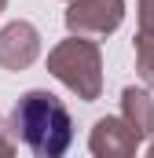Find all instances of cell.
Wrapping results in <instances>:
<instances>
[{
  "label": "cell",
  "mask_w": 154,
  "mask_h": 158,
  "mask_svg": "<svg viewBox=\"0 0 154 158\" xmlns=\"http://www.w3.org/2000/svg\"><path fill=\"white\" fill-rule=\"evenodd\" d=\"M11 129L37 158H59L74 143L70 110L48 88H30L18 96V103L11 110Z\"/></svg>",
  "instance_id": "1"
},
{
  "label": "cell",
  "mask_w": 154,
  "mask_h": 158,
  "mask_svg": "<svg viewBox=\"0 0 154 158\" xmlns=\"http://www.w3.org/2000/svg\"><path fill=\"white\" fill-rule=\"evenodd\" d=\"M48 74L59 85H66L77 99L95 103L103 96V55H99V44L92 37L70 33L66 40H59L48 52Z\"/></svg>",
  "instance_id": "2"
},
{
  "label": "cell",
  "mask_w": 154,
  "mask_h": 158,
  "mask_svg": "<svg viewBox=\"0 0 154 158\" xmlns=\"http://www.w3.org/2000/svg\"><path fill=\"white\" fill-rule=\"evenodd\" d=\"M125 19V0H70L63 22L77 37H110Z\"/></svg>",
  "instance_id": "3"
},
{
  "label": "cell",
  "mask_w": 154,
  "mask_h": 158,
  "mask_svg": "<svg viewBox=\"0 0 154 158\" xmlns=\"http://www.w3.org/2000/svg\"><path fill=\"white\" fill-rule=\"evenodd\" d=\"M40 55V33L33 22H26V19H15V22H7L4 30H0V66L4 70H26V66H33Z\"/></svg>",
  "instance_id": "4"
},
{
  "label": "cell",
  "mask_w": 154,
  "mask_h": 158,
  "mask_svg": "<svg viewBox=\"0 0 154 158\" xmlns=\"http://www.w3.org/2000/svg\"><path fill=\"white\" fill-rule=\"evenodd\" d=\"M140 136L136 129L125 118H99L92 125V136H88V151L95 158H128L140 151Z\"/></svg>",
  "instance_id": "5"
},
{
  "label": "cell",
  "mask_w": 154,
  "mask_h": 158,
  "mask_svg": "<svg viewBox=\"0 0 154 158\" xmlns=\"http://www.w3.org/2000/svg\"><path fill=\"white\" fill-rule=\"evenodd\" d=\"M121 118L136 129L140 140H151L154 136V99H151V92L128 85L121 92Z\"/></svg>",
  "instance_id": "6"
},
{
  "label": "cell",
  "mask_w": 154,
  "mask_h": 158,
  "mask_svg": "<svg viewBox=\"0 0 154 158\" xmlns=\"http://www.w3.org/2000/svg\"><path fill=\"white\" fill-rule=\"evenodd\" d=\"M136 74L143 77L147 88H154V30L136 33Z\"/></svg>",
  "instance_id": "7"
},
{
  "label": "cell",
  "mask_w": 154,
  "mask_h": 158,
  "mask_svg": "<svg viewBox=\"0 0 154 158\" xmlns=\"http://www.w3.org/2000/svg\"><path fill=\"white\" fill-rule=\"evenodd\" d=\"M140 7V30H154V0H136Z\"/></svg>",
  "instance_id": "8"
},
{
  "label": "cell",
  "mask_w": 154,
  "mask_h": 158,
  "mask_svg": "<svg viewBox=\"0 0 154 158\" xmlns=\"http://www.w3.org/2000/svg\"><path fill=\"white\" fill-rule=\"evenodd\" d=\"M15 155V143L7 140V132H4V118H0V158H11Z\"/></svg>",
  "instance_id": "9"
},
{
  "label": "cell",
  "mask_w": 154,
  "mask_h": 158,
  "mask_svg": "<svg viewBox=\"0 0 154 158\" xmlns=\"http://www.w3.org/2000/svg\"><path fill=\"white\" fill-rule=\"evenodd\" d=\"M147 155H151V158H154V140H151V143H147Z\"/></svg>",
  "instance_id": "10"
},
{
  "label": "cell",
  "mask_w": 154,
  "mask_h": 158,
  "mask_svg": "<svg viewBox=\"0 0 154 158\" xmlns=\"http://www.w3.org/2000/svg\"><path fill=\"white\" fill-rule=\"evenodd\" d=\"M4 7H7V0H0V11H4Z\"/></svg>",
  "instance_id": "11"
}]
</instances>
